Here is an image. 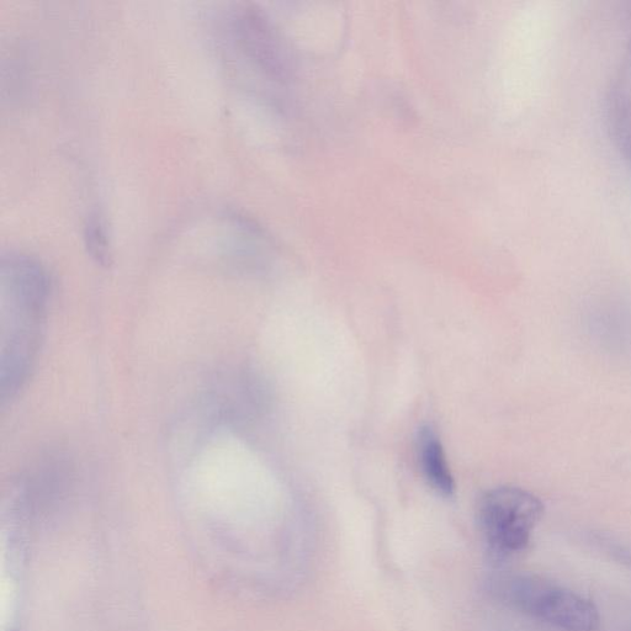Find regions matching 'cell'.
Wrapping results in <instances>:
<instances>
[{"instance_id":"1","label":"cell","mask_w":631,"mask_h":631,"mask_svg":"<svg viewBox=\"0 0 631 631\" xmlns=\"http://www.w3.org/2000/svg\"><path fill=\"white\" fill-rule=\"evenodd\" d=\"M2 401L12 400L28 379L41 347L51 284L36 259L10 253L2 259Z\"/></svg>"},{"instance_id":"2","label":"cell","mask_w":631,"mask_h":631,"mask_svg":"<svg viewBox=\"0 0 631 631\" xmlns=\"http://www.w3.org/2000/svg\"><path fill=\"white\" fill-rule=\"evenodd\" d=\"M493 593L509 607L561 630L596 631L601 623L595 604L537 575L498 577Z\"/></svg>"},{"instance_id":"3","label":"cell","mask_w":631,"mask_h":631,"mask_svg":"<svg viewBox=\"0 0 631 631\" xmlns=\"http://www.w3.org/2000/svg\"><path fill=\"white\" fill-rule=\"evenodd\" d=\"M544 514V505L532 492L519 487H497L482 496L477 518L482 534L496 554L509 556L528 548Z\"/></svg>"},{"instance_id":"4","label":"cell","mask_w":631,"mask_h":631,"mask_svg":"<svg viewBox=\"0 0 631 631\" xmlns=\"http://www.w3.org/2000/svg\"><path fill=\"white\" fill-rule=\"evenodd\" d=\"M237 33L249 58L273 77H284L286 56L279 37L263 15L246 10L237 20Z\"/></svg>"},{"instance_id":"5","label":"cell","mask_w":631,"mask_h":631,"mask_svg":"<svg viewBox=\"0 0 631 631\" xmlns=\"http://www.w3.org/2000/svg\"><path fill=\"white\" fill-rule=\"evenodd\" d=\"M417 452L428 484L440 495L452 496L455 491L454 477L450 473L443 445L431 427H423L418 432Z\"/></svg>"},{"instance_id":"6","label":"cell","mask_w":631,"mask_h":631,"mask_svg":"<svg viewBox=\"0 0 631 631\" xmlns=\"http://www.w3.org/2000/svg\"><path fill=\"white\" fill-rule=\"evenodd\" d=\"M84 242L90 257L103 267L110 264L111 253L108 232L102 216L92 214L84 227Z\"/></svg>"}]
</instances>
